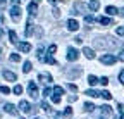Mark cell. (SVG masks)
Instances as JSON below:
<instances>
[{"instance_id": "ee69618b", "label": "cell", "mask_w": 124, "mask_h": 119, "mask_svg": "<svg viewBox=\"0 0 124 119\" xmlns=\"http://www.w3.org/2000/svg\"><path fill=\"white\" fill-rule=\"evenodd\" d=\"M117 109H119V112H124V105H122V103H119Z\"/></svg>"}, {"instance_id": "74e56055", "label": "cell", "mask_w": 124, "mask_h": 119, "mask_svg": "<svg viewBox=\"0 0 124 119\" xmlns=\"http://www.w3.org/2000/svg\"><path fill=\"white\" fill-rule=\"evenodd\" d=\"M52 102H54V103H59V102H60V95H54V97H52Z\"/></svg>"}, {"instance_id": "c3c4849f", "label": "cell", "mask_w": 124, "mask_h": 119, "mask_svg": "<svg viewBox=\"0 0 124 119\" xmlns=\"http://www.w3.org/2000/svg\"><path fill=\"white\" fill-rule=\"evenodd\" d=\"M4 24V16H0V26Z\"/></svg>"}, {"instance_id": "f6af8a7d", "label": "cell", "mask_w": 124, "mask_h": 119, "mask_svg": "<svg viewBox=\"0 0 124 119\" xmlns=\"http://www.w3.org/2000/svg\"><path fill=\"white\" fill-rule=\"evenodd\" d=\"M74 41H76V43H83V38L78 36V38H74Z\"/></svg>"}, {"instance_id": "603a6c76", "label": "cell", "mask_w": 124, "mask_h": 119, "mask_svg": "<svg viewBox=\"0 0 124 119\" xmlns=\"http://www.w3.org/2000/svg\"><path fill=\"white\" fill-rule=\"evenodd\" d=\"M9 40H10V43H17V35H16V31H9Z\"/></svg>"}, {"instance_id": "8fae6325", "label": "cell", "mask_w": 124, "mask_h": 119, "mask_svg": "<svg viewBox=\"0 0 124 119\" xmlns=\"http://www.w3.org/2000/svg\"><path fill=\"white\" fill-rule=\"evenodd\" d=\"M38 79H40L41 83H50V81H52V74H48V72H41V74H38Z\"/></svg>"}, {"instance_id": "52a82bcc", "label": "cell", "mask_w": 124, "mask_h": 119, "mask_svg": "<svg viewBox=\"0 0 124 119\" xmlns=\"http://www.w3.org/2000/svg\"><path fill=\"white\" fill-rule=\"evenodd\" d=\"M16 45H17V48H19L21 52H29V50H31V45H29L28 41H17Z\"/></svg>"}, {"instance_id": "7dc6e473", "label": "cell", "mask_w": 124, "mask_h": 119, "mask_svg": "<svg viewBox=\"0 0 124 119\" xmlns=\"http://www.w3.org/2000/svg\"><path fill=\"white\" fill-rule=\"evenodd\" d=\"M19 2H21V0H12V4H14V5H17Z\"/></svg>"}, {"instance_id": "484cf974", "label": "cell", "mask_w": 124, "mask_h": 119, "mask_svg": "<svg viewBox=\"0 0 124 119\" xmlns=\"http://www.w3.org/2000/svg\"><path fill=\"white\" fill-rule=\"evenodd\" d=\"M52 93H54V95H62V93H64V88H62V86H54Z\"/></svg>"}, {"instance_id": "cb8c5ba5", "label": "cell", "mask_w": 124, "mask_h": 119, "mask_svg": "<svg viewBox=\"0 0 124 119\" xmlns=\"http://www.w3.org/2000/svg\"><path fill=\"white\" fill-rule=\"evenodd\" d=\"M85 95H88V97H93V98H95V97H100V93H98L97 90H86V92H85Z\"/></svg>"}, {"instance_id": "ac0fdd59", "label": "cell", "mask_w": 124, "mask_h": 119, "mask_svg": "<svg viewBox=\"0 0 124 119\" xmlns=\"http://www.w3.org/2000/svg\"><path fill=\"white\" fill-rule=\"evenodd\" d=\"M88 7H90V10L95 12V10H98V9H100V4L97 2V0H91V2L88 4Z\"/></svg>"}, {"instance_id": "d4e9b609", "label": "cell", "mask_w": 124, "mask_h": 119, "mask_svg": "<svg viewBox=\"0 0 124 119\" xmlns=\"http://www.w3.org/2000/svg\"><path fill=\"white\" fill-rule=\"evenodd\" d=\"M100 97L105 98V100H110V98H112V93H110V92H107V90H103V92H100Z\"/></svg>"}, {"instance_id": "5b68a950", "label": "cell", "mask_w": 124, "mask_h": 119, "mask_svg": "<svg viewBox=\"0 0 124 119\" xmlns=\"http://www.w3.org/2000/svg\"><path fill=\"white\" fill-rule=\"evenodd\" d=\"M38 4H40V0H33L29 5H28V12H29V16L33 17L36 16V10H38Z\"/></svg>"}, {"instance_id": "ba28073f", "label": "cell", "mask_w": 124, "mask_h": 119, "mask_svg": "<svg viewBox=\"0 0 124 119\" xmlns=\"http://www.w3.org/2000/svg\"><path fill=\"white\" fill-rule=\"evenodd\" d=\"M78 28H79V23H78L76 19H69L67 21V29L69 31H78Z\"/></svg>"}, {"instance_id": "d6986e66", "label": "cell", "mask_w": 124, "mask_h": 119, "mask_svg": "<svg viewBox=\"0 0 124 119\" xmlns=\"http://www.w3.org/2000/svg\"><path fill=\"white\" fill-rule=\"evenodd\" d=\"M83 109H85L86 112H93V111H95L97 107H95V105H93V103H91V102H86V103H85V105H83Z\"/></svg>"}, {"instance_id": "7a4b0ae2", "label": "cell", "mask_w": 124, "mask_h": 119, "mask_svg": "<svg viewBox=\"0 0 124 119\" xmlns=\"http://www.w3.org/2000/svg\"><path fill=\"white\" fill-rule=\"evenodd\" d=\"M116 61H117V57H114V55H110V54H105V55L100 57V62H102V64H107V66H112Z\"/></svg>"}, {"instance_id": "3957f363", "label": "cell", "mask_w": 124, "mask_h": 119, "mask_svg": "<svg viewBox=\"0 0 124 119\" xmlns=\"http://www.w3.org/2000/svg\"><path fill=\"white\" fill-rule=\"evenodd\" d=\"M67 61H71V62H74V61H78L79 59V52H78L76 48H72V47H69L67 48Z\"/></svg>"}, {"instance_id": "7bdbcfd3", "label": "cell", "mask_w": 124, "mask_h": 119, "mask_svg": "<svg viewBox=\"0 0 124 119\" xmlns=\"http://www.w3.org/2000/svg\"><path fill=\"white\" fill-rule=\"evenodd\" d=\"M5 2H7V0H0V9H4V7H5Z\"/></svg>"}, {"instance_id": "30bf717a", "label": "cell", "mask_w": 124, "mask_h": 119, "mask_svg": "<svg viewBox=\"0 0 124 119\" xmlns=\"http://www.w3.org/2000/svg\"><path fill=\"white\" fill-rule=\"evenodd\" d=\"M19 109L23 111V112H31V111H33V109H31V105H29V102H26V100H21L19 102Z\"/></svg>"}, {"instance_id": "d6a6232c", "label": "cell", "mask_w": 124, "mask_h": 119, "mask_svg": "<svg viewBox=\"0 0 124 119\" xmlns=\"http://www.w3.org/2000/svg\"><path fill=\"white\" fill-rule=\"evenodd\" d=\"M0 93H4V95L10 93V88H7V86H0Z\"/></svg>"}, {"instance_id": "f35d334b", "label": "cell", "mask_w": 124, "mask_h": 119, "mask_svg": "<svg viewBox=\"0 0 124 119\" xmlns=\"http://www.w3.org/2000/svg\"><path fill=\"white\" fill-rule=\"evenodd\" d=\"M119 81H121V83L124 85V69H122V71L119 72Z\"/></svg>"}, {"instance_id": "9f6ffc18", "label": "cell", "mask_w": 124, "mask_h": 119, "mask_svg": "<svg viewBox=\"0 0 124 119\" xmlns=\"http://www.w3.org/2000/svg\"><path fill=\"white\" fill-rule=\"evenodd\" d=\"M23 119H24V117H23Z\"/></svg>"}, {"instance_id": "ab89813d", "label": "cell", "mask_w": 124, "mask_h": 119, "mask_svg": "<svg viewBox=\"0 0 124 119\" xmlns=\"http://www.w3.org/2000/svg\"><path fill=\"white\" fill-rule=\"evenodd\" d=\"M55 50H57V45H50L48 47V54H54Z\"/></svg>"}, {"instance_id": "e0dca14e", "label": "cell", "mask_w": 124, "mask_h": 119, "mask_svg": "<svg viewBox=\"0 0 124 119\" xmlns=\"http://www.w3.org/2000/svg\"><path fill=\"white\" fill-rule=\"evenodd\" d=\"M97 21H98L100 24H103V26H108V24H112V19H110V17H105V16H103V17H98Z\"/></svg>"}, {"instance_id": "7c38bea8", "label": "cell", "mask_w": 124, "mask_h": 119, "mask_svg": "<svg viewBox=\"0 0 124 119\" xmlns=\"http://www.w3.org/2000/svg\"><path fill=\"white\" fill-rule=\"evenodd\" d=\"M4 109H5V112L10 114V116H16V114H17V109H16V105H12V103H5Z\"/></svg>"}, {"instance_id": "f907efd6", "label": "cell", "mask_w": 124, "mask_h": 119, "mask_svg": "<svg viewBox=\"0 0 124 119\" xmlns=\"http://www.w3.org/2000/svg\"><path fill=\"white\" fill-rule=\"evenodd\" d=\"M121 14H122V17H124V9H121Z\"/></svg>"}, {"instance_id": "b9f144b4", "label": "cell", "mask_w": 124, "mask_h": 119, "mask_svg": "<svg viewBox=\"0 0 124 119\" xmlns=\"http://www.w3.org/2000/svg\"><path fill=\"white\" fill-rule=\"evenodd\" d=\"M54 16H55V17L60 16V10H59V9H54Z\"/></svg>"}, {"instance_id": "681fc988", "label": "cell", "mask_w": 124, "mask_h": 119, "mask_svg": "<svg viewBox=\"0 0 124 119\" xmlns=\"http://www.w3.org/2000/svg\"><path fill=\"white\" fill-rule=\"evenodd\" d=\"M119 119H124V112H121V116H119Z\"/></svg>"}, {"instance_id": "1f68e13d", "label": "cell", "mask_w": 124, "mask_h": 119, "mask_svg": "<svg viewBox=\"0 0 124 119\" xmlns=\"http://www.w3.org/2000/svg\"><path fill=\"white\" fill-rule=\"evenodd\" d=\"M40 107H41L43 111H46V112L50 111V105H48V103H46V102H41V103H40Z\"/></svg>"}, {"instance_id": "f1b7e54d", "label": "cell", "mask_w": 124, "mask_h": 119, "mask_svg": "<svg viewBox=\"0 0 124 119\" xmlns=\"http://www.w3.org/2000/svg\"><path fill=\"white\" fill-rule=\"evenodd\" d=\"M10 61L12 62H19L21 61V55L19 54H10Z\"/></svg>"}, {"instance_id": "e575fe53", "label": "cell", "mask_w": 124, "mask_h": 119, "mask_svg": "<svg viewBox=\"0 0 124 119\" xmlns=\"http://www.w3.org/2000/svg\"><path fill=\"white\" fill-rule=\"evenodd\" d=\"M116 33H117L119 36H124V26H119V28L116 29Z\"/></svg>"}, {"instance_id": "44dd1931", "label": "cell", "mask_w": 124, "mask_h": 119, "mask_svg": "<svg viewBox=\"0 0 124 119\" xmlns=\"http://www.w3.org/2000/svg\"><path fill=\"white\" fill-rule=\"evenodd\" d=\"M88 83H90L91 86H95V85L98 83V78H97V76H93V74H90V76H88Z\"/></svg>"}, {"instance_id": "db71d44e", "label": "cell", "mask_w": 124, "mask_h": 119, "mask_svg": "<svg viewBox=\"0 0 124 119\" xmlns=\"http://www.w3.org/2000/svg\"><path fill=\"white\" fill-rule=\"evenodd\" d=\"M0 52H2V47H0Z\"/></svg>"}, {"instance_id": "f546056e", "label": "cell", "mask_w": 124, "mask_h": 119, "mask_svg": "<svg viewBox=\"0 0 124 119\" xmlns=\"http://www.w3.org/2000/svg\"><path fill=\"white\" fill-rule=\"evenodd\" d=\"M14 93H16V95H21V93H23V86H21V85H16V86H14Z\"/></svg>"}, {"instance_id": "4fadbf2b", "label": "cell", "mask_w": 124, "mask_h": 119, "mask_svg": "<svg viewBox=\"0 0 124 119\" xmlns=\"http://www.w3.org/2000/svg\"><path fill=\"white\" fill-rule=\"evenodd\" d=\"M100 112H102V116H103V117H110L112 109H110V107H108L107 103H105V105H102V107H100Z\"/></svg>"}, {"instance_id": "7402d4cb", "label": "cell", "mask_w": 124, "mask_h": 119, "mask_svg": "<svg viewBox=\"0 0 124 119\" xmlns=\"http://www.w3.org/2000/svg\"><path fill=\"white\" fill-rule=\"evenodd\" d=\"M81 74V69L78 67V69H74V71H67V76H71V78H74V76H79Z\"/></svg>"}, {"instance_id": "9c48e42d", "label": "cell", "mask_w": 124, "mask_h": 119, "mask_svg": "<svg viewBox=\"0 0 124 119\" xmlns=\"http://www.w3.org/2000/svg\"><path fill=\"white\" fill-rule=\"evenodd\" d=\"M85 9H86V7H85L83 2H76V4H74V10H72V14H83Z\"/></svg>"}, {"instance_id": "11a10c76", "label": "cell", "mask_w": 124, "mask_h": 119, "mask_svg": "<svg viewBox=\"0 0 124 119\" xmlns=\"http://www.w3.org/2000/svg\"><path fill=\"white\" fill-rule=\"evenodd\" d=\"M36 119H40V117H36Z\"/></svg>"}, {"instance_id": "5bb4252c", "label": "cell", "mask_w": 124, "mask_h": 119, "mask_svg": "<svg viewBox=\"0 0 124 119\" xmlns=\"http://www.w3.org/2000/svg\"><path fill=\"white\" fill-rule=\"evenodd\" d=\"M2 74H4V78H5L7 81H16V79H17V76H16L12 71H4Z\"/></svg>"}, {"instance_id": "2e32d148", "label": "cell", "mask_w": 124, "mask_h": 119, "mask_svg": "<svg viewBox=\"0 0 124 119\" xmlns=\"http://www.w3.org/2000/svg\"><path fill=\"white\" fill-rule=\"evenodd\" d=\"M31 33H33V23H31V19H28V23H26V31H24V35H26V36H31Z\"/></svg>"}, {"instance_id": "8d00e7d4", "label": "cell", "mask_w": 124, "mask_h": 119, "mask_svg": "<svg viewBox=\"0 0 124 119\" xmlns=\"http://www.w3.org/2000/svg\"><path fill=\"white\" fill-rule=\"evenodd\" d=\"M67 88H69L71 92H78V86H76V85H72V83H69V85H67Z\"/></svg>"}, {"instance_id": "6da1fadb", "label": "cell", "mask_w": 124, "mask_h": 119, "mask_svg": "<svg viewBox=\"0 0 124 119\" xmlns=\"http://www.w3.org/2000/svg\"><path fill=\"white\" fill-rule=\"evenodd\" d=\"M95 47L97 48H110V47H116V41L110 36H100L95 40Z\"/></svg>"}, {"instance_id": "d590c367", "label": "cell", "mask_w": 124, "mask_h": 119, "mask_svg": "<svg viewBox=\"0 0 124 119\" xmlns=\"http://www.w3.org/2000/svg\"><path fill=\"white\" fill-rule=\"evenodd\" d=\"M48 95H52V88H45V90H43V97H48Z\"/></svg>"}, {"instance_id": "ffe728a7", "label": "cell", "mask_w": 124, "mask_h": 119, "mask_svg": "<svg viewBox=\"0 0 124 119\" xmlns=\"http://www.w3.org/2000/svg\"><path fill=\"white\" fill-rule=\"evenodd\" d=\"M105 12H107V14H108V16H116V14H117V12H119V10H117V9H116V7H112V5H108V7H107V9H105Z\"/></svg>"}, {"instance_id": "f5cc1de1", "label": "cell", "mask_w": 124, "mask_h": 119, "mask_svg": "<svg viewBox=\"0 0 124 119\" xmlns=\"http://www.w3.org/2000/svg\"><path fill=\"white\" fill-rule=\"evenodd\" d=\"M48 2H50V4H55V0H48Z\"/></svg>"}, {"instance_id": "4316f807", "label": "cell", "mask_w": 124, "mask_h": 119, "mask_svg": "<svg viewBox=\"0 0 124 119\" xmlns=\"http://www.w3.org/2000/svg\"><path fill=\"white\" fill-rule=\"evenodd\" d=\"M57 116H66V117H69V116H72V109H71V107H67L64 112H59Z\"/></svg>"}, {"instance_id": "836d02e7", "label": "cell", "mask_w": 124, "mask_h": 119, "mask_svg": "<svg viewBox=\"0 0 124 119\" xmlns=\"http://www.w3.org/2000/svg\"><path fill=\"white\" fill-rule=\"evenodd\" d=\"M85 21H86L88 24H91V23H95L97 19H95V17H93V16H85Z\"/></svg>"}, {"instance_id": "60d3db41", "label": "cell", "mask_w": 124, "mask_h": 119, "mask_svg": "<svg viewBox=\"0 0 124 119\" xmlns=\"http://www.w3.org/2000/svg\"><path fill=\"white\" fill-rule=\"evenodd\" d=\"M76 100H78V97H76V95H69V102H71V103H72V102H76Z\"/></svg>"}, {"instance_id": "816d5d0a", "label": "cell", "mask_w": 124, "mask_h": 119, "mask_svg": "<svg viewBox=\"0 0 124 119\" xmlns=\"http://www.w3.org/2000/svg\"><path fill=\"white\" fill-rule=\"evenodd\" d=\"M2 35H4V31H2V29H0V38H2Z\"/></svg>"}, {"instance_id": "9a60e30c", "label": "cell", "mask_w": 124, "mask_h": 119, "mask_svg": "<svg viewBox=\"0 0 124 119\" xmlns=\"http://www.w3.org/2000/svg\"><path fill=\"white\" fill-rule=\"evenodd\" d=\"M83 54H85L86 59H90V61H91V59H95V52H93L90 47H85V48H83Z\"/></svg>"}, {"instance_id": "8992f818", "label": "cell", "mask_w": 124, "mask_h": 119, "mask_svg": "<svg viewBox=\"0 0 124 119\" xmlns=\"http://www.w3.org/2000/svg\"><path fill=\"white\" fill-rule=\"evenodd\" d=\"M10 17L17 23L19 19H21V9L17 7V5H14V7H10Z\"/></svg>"}, {"instance_id": "277c9868", "label": "cell", "mask_w": 124, "mask_h": 119, "mask_svg": "<svg viewBox=\"0 0 124 119\" xmlns=\"http://www.w3.org/2000/svg\"><path fill=\"white\" fill-rule=\"evenodd\" d=\"M28 92L33 98H38V88H36V83L35 81H29L28 83Z\"/></svg>"}, {"instance_id": "4dcf8cb0", "label": "cell", "mask_w": 124, "mask_h": 119, "mask_svg": "<svg viewBox=\"0 0 124 119\" xmlns=\"http://www.w3.org/2000/svg\"><path fill=\"white\" fill-rule=\"evenodd\" d=\"M98 83H100V85H103V86H107V85H108V78H107V76H103V78H100V79H98Z\"/></svg>"}, {"instance_id": "bcb514c9", "label": "cell", "mask_w": 124, "mask_h": 119, "mask_svg": "<svg viewBox=\"0 0 124 119\" xmlns=\"http://www.w3.org/2000/svg\"><path fill=\"white\" fill-rule=\"evenodd\" d=\"M117 59H119V61H122V62H124V52H121V55H119Z\"/></svg>"}, {"instance_id": "83f0119b", "label": "cell", "mask_w": 124, "mask_h": 119, "mask_svg": "<svg viewBox=\"0 0 124 119\" xmlns=\"http://www.w3.org/2000/svg\"><path fill=\"white\" fill-rule=\"evenodd\" d=\"M31 69H33V66H31V62H29V61H26V62H24V67H23V71H24V72H29Z\"/></svg>"}]
</instances>
